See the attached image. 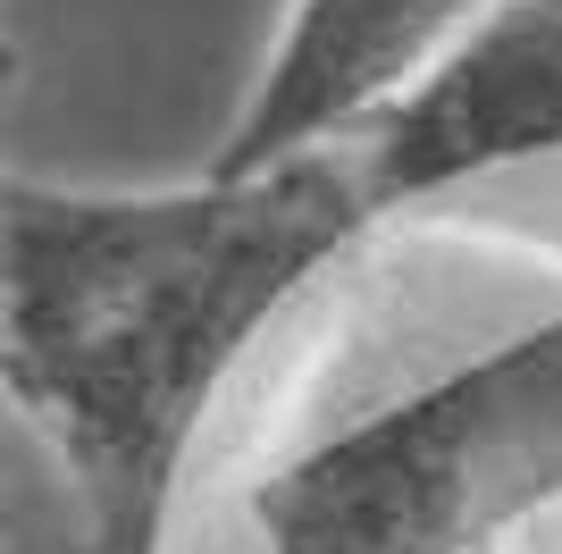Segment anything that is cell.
I'll list each match as a JSON object with an SVG mask.
<instances>
[{
    "label": "cell",
    "instance_id": "cell-3",
    "mask_svg": "<svg viewBox=\"0 0 562 554\" xmlns=\"http://www.w3.org/2000/svg\"><path fill=\"white\" fill-rule=\"evenodd\" d=\"M513 0H294L211 177H269L319 152H361Z\"/></svg>",
    "mask_w": 562,
    "mask_h": 554
},
{
    "label": "cell",
    "instance_id": "cell-2",
    "mask_svg": "<svg viewBox=\"0 0 562 554\" xmlns=\"http://www.w3.org/2000/svg\"><path fill=\"white\" fill-rule=\"evenodd\" d=\"M562 512V311L462 353L252 487L269 554H504Z\"/></svg>",
    "mask_w": 562,
    "mask_h": 554
},
{
    "label": "cell",
    "instance_id": "cell-1",
    "mask_svg": "<svg viewBox=\"0 0 562 554\" xmlns=\"http://www.w3.org/2000/svg\"><path fill=\"white\" fill-rule=\"evenodd\" d=\"M378 219L361 152L269 177L202 168L177 193L9 177L0 378L93 554H160L177 470L235 362Z\"/></svg>",
    "mask_w": 562,
    "mask_h": 554
},
{
    "label": "cell",
    "instance_id": "cell-4",
    "mask_svg": "<svg viewBox=\"0 0 562 554\" xmlns=\"http://www.w3.org/2000/svg\"><path fill=\"white\" fill-rule=\"evenodd\" d=\"M554 152H562V0H513L361 143V168H370L378 210H403L470 177H495V168L554 160Z\"/></svg>",
    "mask_w": 562,
    "mask_h": 554
}]
</instances>
